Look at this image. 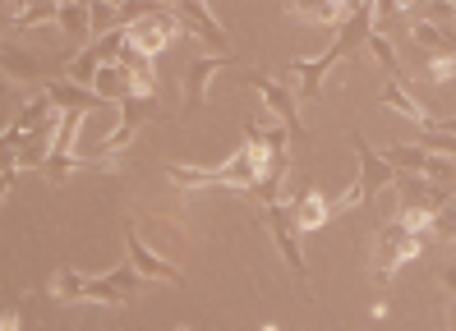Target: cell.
I'll return each mask as SVG.
<instances>
[{
	"instance_id": "cell-1",
	"label": "cell",
	"mask_w": 456,
	"mask_h": 331,
	"mask_svg": "<svg viewBox=\"0 0 456 331\" xmlns=\"http://www.w3.org/2000/svg\"><path fill=\"white\" fill-rule=\"evenodd\" d=\"M369 33H373V0H360V5L351 10V19L337 23V42H332L323 55H314V61L305 55V61H290V65H286V83L295 88L300 106H305V101H318L328 74L346 61V55H355V51L369 42Z\"/></svg>"
},
{
	"instance_id": "cell-2",
	"label": "cell",
	"mask_w": 456,
	"mask_h": 331,
	"mask_svg": "<svg viewBox=\"0 0 456 331\" xmlns=\"http://www.w3.org/2000/svg\"><path fill=\"white\" fill-rule=\"evenodd\" d=\"M148 281H143V271L134 267L129 258L120 267H111L106 276H84V271H74V267H61L56 276H51V299H61V303H106V309H125V303L139 295Z\"/></svg>"
},
{
	"instance_id": "cell-3",
	"label": "cell",
	"mask_w": 456,
	"mask_h": 331,
	"mask_svg": "<svg viewBox=\"0 0 456 331\" xmlns=\"http://www.w3.org/2000/svg\"><path fill=\"white\" fill-rule=\"evenodd\" d=\"M424 244H428V235L411 230L401 216H387L383 226H379V235H373L369 281H373V286H387V281H392V271H396L401 262H411V258L424 254Z\"/></svg>"
},
{
	"instance_id": "cell-4",
	"label": "cell",
	"mask_w": 456,
	"mask_h": 331,
	"mask_svg": "<svg viewBox=\"0 0 456 331\" xmlns=\"http://www.w3.org/2000/svg\"><path fill=\"white\" fill-rule=\"evenodd\" d=\"M162 120V106H157V97H143V93H129L120 97V125L102 138V143H93V157H116L120 148H129L134 138H139L143 125Z\"/></svg>"
},
{
	"instance_id": "cell-5",
	"label": "cell",
	"mask_w": 456,
	"mask_h": 331,
	"mask_svg": "<svg viewBox=\"0 0 456 331\" xmlns=\"http://www.w3.org/2000/svg\"><path fill=\"white\" fill-rule=\"evenodd\" d=\"M180 33H184V28H180L175 10H171V5H157V10H148L143 19H134V23L125 28V46L143 51V55H162Z\"/></svg>"
},
{
	"instance_id": "cell-6",
	"label": "cell",
	"mask_w": 456,
	"mask_h": 331,
	"mask_svg": "<svg viewBox=\"0 0 456 331\" xmlns=\"http://www.w3.org/2000/svg\"><path fill=\"white\" fill-rule=\"evenodd\" d=\"M258 216H263V226H267V235H273V244H277V254H281V262L300 276L305 281V254H300V244H295V235H300V226H295V216H290V203H281V198H263L258 203Z\"/></svg>"
},
{
	"instance_id": "cell-7",
	"label": "cell",
	"mask_w": 456,
	"mask_h": 331,
	"mask_svg": "<svg viewBox=\"0 0 456 331\" xmlns=\"http://www.w3.org/2000/svg\"><path fill=\"white\" fill-rule=\"evenodd\" d=\"M245 83L263 97V106H267V116H277L295 138L305 133V120H300V97H295V88H286V83H277L273 74H263V69H254V74H245Z\"/></svg>"
},
{
	"instance_id": "cell-8",
	"label": "cell",
	"mask_w": 456,
	"mask_h": 331,
	"mask_svg": "<svg viewBox=\"0 0 456 331\" xmlns=\"http://www.w3.org/2000/svg\"><path fill=\"white\" fill-rule=\"evenodd\" d=\"M125 258L134 262L143 271V281H167V286H184V271L175 267V262H167L162 254H152V244L139 235V226H134V221L125 216Z\"/></svg>"
},
{
	"instance_id": "cell-9",
	"label": "cell",
	"mask_w": 456,
	"mask_h": 331,
	"mask_svg": "<svg viewBox=\"0 0 456 331\" xmlns=\"http://www.w3.org/2000/svg\"><path fill=\"white\" fill-rule=\"evenodd\" d=\"M175 19H180V28L190 37H199L203 42V51H217V55H231V37H226V28L212 19V10H208V0H175Z\"/></svg>"
},
{
	"instance_id": "cell-10",
	"label": "cell",
	"mask_w": 456,
	"mask_h": 331,
	"mask_svg": "<svg viewBox=\"0 0 456 331\" xmlns=\"http://www.w3.org/2000/svg\"><path fill=\"white\" fill-rule=\"evenodd\" d=\"M231 65V55H217V51H208L199 55V61L184 65V78H180V93H184V106H180V116H194V110L203 106V93H208V78L226 69Z\"/></svg>"
},
{
	"instance_id": "cell-11",
	"label": "cell",
	"mask_w": 456,
	"mask_h": 331,
	"mask_svg": "<svg viewBox=\"0 0 456 331\" xmlns=\"http://www.w3.org/2000/svg\"><path fill=\"white\" fill-rule=\"evenodd\" d=\"M351 143H355V157H360V184H364V193H369V198H379L383 189H392V184H396V166H392L387 157H379V152H373L364 133H355Z\"/></svg>"
},
{
	"instance_id": "cell-12",
	"label": "cell",
	"mask_w": 456,
	"mask_h": 331,
	"mask_svg": "<svg viewBox=\"0 0 456 331\" xmlns=\"http://www.w3.org/2000/svg\"><path fill=\"white\" fill-rule=\"evenodd\" d=\"M0 65H5V78L19 83V88H46L51 78V65H37L33 51H14V42H5V51H0Z\"/></svg>"
},
{
	"instance_id": "cell-13",
	"label": "cell",
	"mask_w": 456,
	"mask_h": 331,
	"mask_svg": "<svg viewBox=\"0 0 456 331\" xmlns=\"http://www.w3.org/2000/svg\"><path fill=\"white\" fill-rule=\"evenodd\" d=\"M61 37L74 46V51H84L93 37H97V28H93V10H88V0H61Z\"/></svg>"
},
{
	"instance_id": "cell-14",
	"label": "cell",
	"mask_w": 456,
	"mask_h": 331,
	"mask_svg": "<svg viewBox=\"0 0 456 331\" xmlns=\"http://www.w3.org/2000/svg\"><path fill=\"white\" fill-rule=\"evenodd\" d=\"M290 216H295V226H300V235L323 230L332 221V198H323L314 184H305L300 193H295V203H290Z\"/></svg>"
},
{
	"instance_id": "cell-15",
	"label": "cell",
	"mask_w": 456,
	"mask_h": 331,
	"mask_svg": "<svg viewBox=\"0 0 456 331\" xmlns=\"http://www.w3.org/2000/svg\"><path fill=\"white\" fill-rule=\"evenodd\" d=\"M411 42L428 55H452L456 51V23H434V19H419L411 23Z\"/></svg>"
},
{
	"instance_id": "cell-16",
	"label": "cell",
	"mask_w": 456,
	"mask_h": 331,
	"mask_svg": "<svg viewBox=\"0 0 456 331\" xmlns=\"http://www.w3.org/2000/svg\"><path fill=\"white\" fill-rule=\"evenodd\" d=\"M93 93H97L102 101H120V97H129V93H139V83H134V74L125 69V61H106V65L97 69V78H93Z\"/></svg>"
},
{
	"instance_id": "cell-17",
	"label": "cell",
	"mask_w": 456,
	"mask_h": 331,
	"mask_svg": "<svg viewBox=\"0 0 456 331\" xmlns=\"http://www.w3.org/2000/svg\"><path fill=\"white\" fill-rule=\"evenodd\" d=\"M379 106H383V110H396V116H406V120H415V125H434V116H428V110H424V106L411 97V88L401 83V74L383 83V97H379Z\"/></svg>"
},
{
	"instance_id": "cell-18",
	"label": "cell",
	"mask_w": 456,
	"mask_h": 331,
	"mask_svg": "<svg viewBox=\"0 0 456 331\" xmlns=\"http://www.w3.org/2000/svg\"><path fill=\"white\" fill-rule=\"evenodd\" d=\"M46 93H51V101H56L61 110H93V106L102 101L88 83H74L69 74H56V78L46 83Z\"/></svg>"
},
{
	"instance_id": "cell-19",
	"label": "cell",
	"mask_w": 456,
	"mask_h": 331,
	"mask_svg": "<svg viewBox=\"0 0 456 331\" xmlns=\"http://www.w3.org/2000/svg\"><path fill=\"white\" fill-rule=\"evenodd\" d=\"M281 10L295 14V19H305L314 28H337L346 14L337 10V0H281Z\"/></svg>"
},
{
	"instance_id": "cell-20",
	"label": "cell",
	"mask_w": 456,
	"mask_h": 331,
	"mask_svg": "<svg viewBox=\"0 0 456 331\" xmlns=\"http://www.w3.org/2000/svg\"><path fill=\"white\" fill-rule=\"evenodd\" d=\"M396 171H419L424 175V166H428V148H419V143H396V148H387L383 152Z\"/></svg>"
},
{
	"instance_id": "cell-21",
	"label": "cell",
	"mask_w": 456,
	"mask_h": 331,
	"mask_svg": "<svg viewBox=\"0 0 456 331\" xmlns=\"http://www.w3.org/2000/svg\"><path fill=\"white\" fill-rule=\"evenodd\" d=\"M369 51H373V61H379L383 69H387V78H396L401 74V65H396V46L387 42V33H369V42H364Z\"/></svg>"
},
{
	"instance_id": "cell-22",
	"label": "cell",
	"mask_w": 456,
	"mask_h": 331,
	"mask_svg": "<svg viewBox=\"0 0 456 331\" xmlns=\"http://www.w3.org/2000/svg\"><path fill=\"white\" fill-rule=\"evenodd\" d=\"M419 14L434 19V23H456V5H452V0H424Z\"/></svg>"
},
{
	"instance_id": "cell-23",
	"label": "cell",
	"mask_w": 456,
	"mask_h": 331,
	"mask_svg": "<svg viewBox=\"0 0 456 331\" xmlns=\"http://www.w3.org/2000/svg\"><path fill=\"white\" fill-rule=\"evenodd\" d=\"M424 74L434 78V83H447V78H456V51H452V55H434Z\"/></svg>"
},
{
	"instance_id": "cell-24",
	"label": "cell",
	"mask_w": 456,
	"mask_h": 331,
	"mask_svg": "<svg viewBox=\"0 0 456 331\" xmlns=\"http://www.w3.org/2000/svg\"><path fill=\"white\" fill-rule=\"evenodd\" d=\"M438 281H443V290H447V295H456V262H447V267L438 271Z\"/></svg>"
},
{
	"instance_id": "cell-25",
	"label": "cell",
	"mask_w": 456,
	"mask_h": 331,
	"mask_svg": "<svg viewBox=\"0 0 456 331\" xmlns=\"http://www.w3.org/2000/svg\"><path fill=\"white\" fill-rule=\"evenodd\" d=\"M434 125H438L443 133H452V138H456V116H452V120H434Z\"/></svg>"
},
{
	"instance_id": "cell-26",
	"label": "cell",
	"mask_w": 456,
	"mask_h": 331,
	"mask_svg": "<svg viewBox=\"0 0 456 331\" xmlns=\"http://www.w3.org/2000/svg\"><path fill=\"white\" fill-rule=\"evenodd\" d=\"M355 5H360V0H337V10H341V14H351Z\"/></svg>"
},
{
	"instance_id": "cell-27",
	"label": "cell",
	"mask_w": 456,
	"mask_h": 331,
	"mask_svg": "<svg viewBox=\"0 0 456 331\" xmlns=\"http://www.w3.org/2000/svg\"><path fill=\"white\" fill-rule=\"evenodd\" d=\"M447 327L456 331V295H452V309H447Z\"/></svg>"
},
{
	"instance_id": "cell-28",
	"label": "cell",
	"mask_w": 456,
	"mask_h": 331,
	"mask_svg": "<svg viewBox=\"0 0 456 331\" xmlns=\"http://www.w3.org/2000/svg\"><path fill=\"white\" fill-rule=\"evenodd\" d=\"M452 5H456V0H452Z\"/></svg>"
}]
</instances>
